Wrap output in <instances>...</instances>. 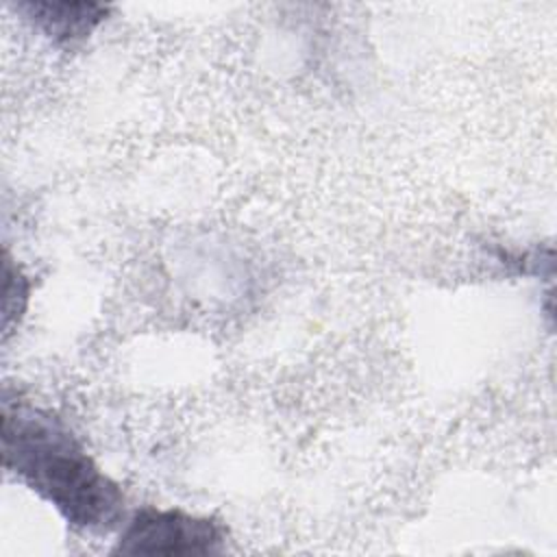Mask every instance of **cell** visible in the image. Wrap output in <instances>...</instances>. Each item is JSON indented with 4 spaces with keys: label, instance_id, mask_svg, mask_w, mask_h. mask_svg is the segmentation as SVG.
Returning a JSON list of instances; mask_svg holds the SVG:
<instances>
[{
    "label": "cell",
    "instance_id": "cell-1",
    "mask_svg": "<svg viewBox=\"0 0 557 557\" xmlns=\"http://www.w3.org/2000/svg\"><path fill=\"white\" fill-rule=\"evenodd\" d=\"M0 440L4 470L50 503L67 524L91 533L120 524V485L96 466L59 416L4 394Z\"/></svg>",
    "mask_w": 557,
    "mask_h": 557
},
{
    "label": "cell",
    "instance_id": "cell-3",
    "mask_svg": "<svg viewBox=\"0 0 557 557\" xmlns=\"http://www.w3.org/2000/svg\"><path fill=\"white\" fill-rule=\"evenodd\" d=\"M37 30L57 44H74L91 35L104 22L109 7L98 2H54V0H26L13 4Z\"/></svg>",
    "mask_w": 557,
    "mask_h": 557
},
{
    "label": "cell",
    "instance_id": "cell-2",
    "mask_svg": "<svg viewBox=\"0 0 557 557\" xmlns=\"http://www.w3.org/2000/svg\"><path fill=\"white\" fill-rule=\"evenodd\" d=\"M224 544V529L213 518L181 509H137L113 548L117 555H213Z\"/></svg>",
    "mask_w": 557,
    "mask_h": 557
}]
</instances>
